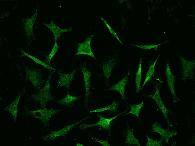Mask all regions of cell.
Masks as SVG:
<instances>
[{
  "label": "cell",
  "instance_id": "obj_1",
  "mask_svg": "<svg viewBox=\"0 0 195 146\" xmlns=\"http://www.w3.org/2000/svg\"><path fill=\"white\" fill-rule=\"evenodd\" d=\"M24 115L40 119L43 123L44 127L49 126L50 120L51 117L58 113L62 110V109L54 110L52 108L48 109L45 107L43 109L32 110H29L26 106L24 107Z\"/></svg>",
  "mask_w": 195,
  "mask_h": 146
},
{
  "label": "cell",
  "instance_id": "obj_2",
  "mask_svg": "<svg viewBox=\"0 0 195 146\" xmlns=\"http://www.w3.org/2000/svg\"><path fill=\"white\" fill-rule=\"evenodd\" d=\"M54 71H52L49 74L46 80L45 86L39 91L37 93L32 94L30 99L35 101L39 102L41 107L44 108L46 107L47 103L54 101L56 98L53 96L50 91V80L52 74Z\"/></svg>",
  "mask_w": 195,
  "mask_h": 146
},
{
  "label": "cell",
  "instance_id": "obj_3",
  "mask_svg": "<svg viewBox=\"0 0 195 146\" xmlns=\"http://www.w3.org/2000/svg\"><path fill=\"white\" fill-rule=\"evenodd\" d=\"M24 67L26 72L24 79L30 82L35 89L40 90L45 82L42 78V70L25 64H24Z\"/></svg>",
  "mask_w": 195,
  "mask_h": 146
},
{
  "label": "cell",
  "instance_id": "obj_4",
  "mask_svg": "<svg viewBox=\"0 0 195 146\" xmlns=\"http://www.w3.org/2000/svg\"><path fill=\"white\" fill-rule=\"evenodd\" d=\"M38 13V5L35 12L31 17H24L22 19V32L27 40L28 45L36 40V37L33 31V26Z\"/></svg>",
  "mask_w": 195,
  "mask_h": 146
},
{
  "label": "cell",
  "instance_id": "obj_5",
  "mask_svg": "<svg viewBox=\"0 0 195 146\" xmlns=\"http://www.w3.org/2000/svg\"><path fill=\"white\" fill-rule=\"evenodd\" d=\"M123 113L119 112L116 115L110 118H104L100 113H97V115L98 118L99 120L97 122L92 124L83 123L80 125L79 127L81 130H84L90 127L99 126L103 129L105 130L110 135L112 126V124L110 123L111 122Z\"/></svg>",
  "mask_w": 195,
  "mask_h": 146
},
{
  "label": "cell",
  "instance_id": "obj_6",
  "mask_svg": "<svg viewBox=\"0 0 195 146\" xmlns=\"http://www.w3.org/2000/svg\"><path fill=\"white\" fill-rule=\"evenodd\" d=\"M89 117V116H87L77 122L70 125H65L63 128L59 130L51 131L50 134L43 137L42 139L44 141H46L54 140L58 136H63L65 138L69 131Z\"/></svg>",
  "mask_w": 195,
  "mask_h": 146
},
{
  "label": "cell",
  "instance_id": "obj_7",
  "mask_svg": "<svg viewBox=\"0 0 195 146\" xmlns=\"http://www.w3.org/2000/svg\"><path fill=\"white\" fill-rule=\"evenodd\" d=\"M80 68L74 69L69 73L64 74L62 72V71H58L57 73L59 78L57 83L55 85L56 88L60 87L62 86L65 87L68 90L70 87L74 79L75 74L78 71Z\"/></svg>",
  "mask_w": 195,
  "mask_h": 146
},
{
  "label": "cell",
  "instance_id": "obj_8",
  "mask_svg": "<svg viewBox=\"0 0 195 146\" xmlns=\"http://www.w3.org/2000/svg\"><path fill=\"white\" fill-rule=\"evenodd\" d=\"M86 62L80 64L79 68L81 69L84 76V80L85 87V95L84 101V105L85 107L87 106L89 98L91 95V89L92 85L90 81V77L92 72L89 71L87 69Z\"/></svg>",
  "mask_w": 195,
  "mask_h": 146
},
{
  "label": "cell",
  "instance_id": "obj_9",
  "mask_svg": "<svg viewBox=\"0 0 195 146\" xmlns=\"http://www.w3.org/2000/svg\"><path fill=\"white\" fill-rule=\"evenodd\" d=\"M155 93L152 95H144L145 96L152 98L155 101L158 108L161 112L165 120L170 127L172 126V124L168 117V113L169 111L165 107L161 98L160 92L157 85H155Z\"/></svg>",
  "mask_w": 195,
  "mask_h": 146
},
{
  "label": "cell",
  "instance_id": "obj_10",
  "mask_svg": "<svg viewBox=\"0 0 195 146\" xmlns=\"http://www.w3.org/2000/svg\"><path fill=\"white\" fill-rule=\"evenodd\" d=\"M180 58L183 66V70L182 71V80L184 81L186 79L194 80L195 60L192 61H188L178 54Z\"/></svg>",
  "mask_w": 195,
  "mask_h": 146
},
{
  "label": "cell",
  "instance_id": "obj_11",
  "mask_svg": "<svg viewBox=\"0 0 195 146\" xmlns=\"http://www.w3.org/2000/svg\"><path fill=\"white\" fill-rule=\"evenodd\" d=\"M152 131L159 134L164 139L167 144H169V139L177 134L176 131L170 130L169 128L164 129L160 124L157 121L154 122L152 127Z\"/></svg>",
  "mask_w": 195,
  "mask_h": 146
},
{
  "label": "cell",
  "instance_id": "obj_12",
  "mask_svg": "<svg viewBox=\"0 0 195 146\" xmlns=\"http://www.w3.org/2000/svg\"><path fill=\"white\" fill-rule=\"evenodd\" d=\"M118 62V60L115 58H112L100 65L103 71V72L100 76L105 77V83L106 86H109V79L112 70Z\"/></svg>",
  "mask_w": 195,
  "mask_h": 146
},
{
  "label": "cell",
  "instance_id": "obj_13",
  "mask_svg": "<svg viewBox=\"0 0 195 146\" xmlns=\"http://www.w3.org/2000/svg\"><path fill=\"white\" fill-rule=\"evenodd\" d=\"M27 94L26 89L25 88L18 93L16 98L10 104L4 108L3 110L8 112L13 116L14 121H16L17 114L18 112V107L20 99L22 96Z\"/></svg>",
  "mask_w": 195,
  "mask_h": 146
},
{
  "label": "cell",
  "instance_id": "obj_14",
  "mask_svg": "<svg viewBox=\"0 0 195 146\" xmlns=\"http://www.w3.org/2000/svg\"><path fill=\"white\" fill-rule=\"evenodd\" d=\"M165 74L168 87L172 97L173 101L174 103L178 102L180 99L176 95L175 91L174 84L176 76L171 73L169 62H167L166 63Z\"/></svg>",
  "mask_w": 195,
  "mask_h": 146
},
{
  "label": "cell",
  "instance_id": "obj_15",
  "mask_svg": "<svg viewBox=\"0 0 195 146\" xmlns=\"http://www.w3.org/2000/svg\"><path fill=\"white\" fill-rule=\"evenodd\" d=\"M94 34L89 36L84 42L78 43V47L76 55L80 54H84L90 56L95 60L96 57L93 53L91 47V43Z\"/></svg>",
  "mask_w": 195,
  "mask_h": 146
},
{
  "label": "cell",
  "instance_id": "obj_16",
  "mask_svg": "<svg viewBox=\"0 0 195 146\" xmlns=\"http://www.w3.org/2000/svg\"><path fill=\"white\" fill-rule=\"evenodd\" d=\"M130 72V71L128 70L126 76L124 77L118 81L117 83L112 85L106 90L117 91L120 94L122 100L125 102L128 98L125 95V86L128 83Z\"/></svg>",
  "mask_w": 195,
  "mask_h": 146
},
{
  "label": "cell",
  "instance_id": "obj_17",
  "mask_svg": "<svg viewBox=\"0 0 195 146\" xmlns=\"http://www.w3.org/2000/svg\"><path fill=\"white\" fill-rule=\"evenodd\" d=\"M43 23L52 31L55 41H56L60 38L63 33L71 31L73 28V27H72L65 29L61 28L55 23L52 19H51V22L49 24H47L44 22Z\"/></svg>",
  "mask_w": 195,
  "mask_h": 146
},
{
  "label": "cell",
  "instance_id": "obj_18",
  "mask_svg": "<svg viewBox=\"0 0 195 146\" xmlns=\"http://www.w3.org/2000/svg\"><path fill=\"white\" fill-rule=\"evenodd\" d=\"M127 129L123 133L125 141L122 144H126L128 145L141 146L139 143V140L136 139L134 136V129L133 128L132 129H130L128 124H127Z\"/></svg>",
  "mask_w": 195,
  "mask_h": 146
},
{
  "label": "cell",
  "instance_id": "obj_19",
  "mask_svg": "<svg viewBox=\"0 0 195 146\" xmlns=\"http://www.w3.org/2000/svg\"><path fill=\"white\" fill-rule=\"evenodd\" d=\"M82 96L80 95L77 96L71 95L68 91L67 95L63 99L56 101V102L59 105L65 107H73L75 102L82 98Z\"/></svg>",
  "mask_w": 195,
  "mask_h": 146
},
{
  "label": "cell",
  "instance_id": "obj_20",
  "mask_svg": "<svg viewBox=\"0 0 195 146\" xmlns=\"http://www.w3.org/2000/svg\"><path fill=\"white\" fill-rule=\"evenodd\" d=\"M18 50L21 53V54L20 56V57H28L32 60L37 63L41 65L45 69H48L51 72H55L56 71H61L51 67L50 66L46 64L45 63L43 62L40 60L27 53L21 48H19L18 49Z\"/></svg>",
  "mask_w": 195,
  "mask_h": 146
},
{
  "label": "cell",
  "instance_id": "obj_21",
  "mask_svg": "<svg viewBox=\"0 0 195 146\" xmlns=\"http://www.w3.org/2000/svg\"><path fill=\"white\" fill-rule=\"evenodd\" d=\"M119 104L120 102L114 101L111 104L105 107L98 109L95 110L89 111V114L93 112H99L106 110H108L112 111L114 113L118 114L119 113L117 111V109Z\"/></svg>",
  "mask_w": 195,
  "mask_h": 146
},
{
  "label": "cell",
  "instance_id": "obj_22",
  "mask_svg": "<svg viewBox=\"0 0 195 146\" xmlns=\"http://www.w3.org/2000/svg\"><path fill=\"white\" fill-rule=\"evenodd\" d=\"M159 56L160 55L158 56V57L155 60L153 64L149 66L148 70L146 73V76L145 78V79L142 86L141 88H140V90H142L144 86L146 84L147 82L148 81H149L152 77L153 76L155 72V65L157 60L159 57Z\"/></svg>",
  "mask_w": 195,
  "mask_h": 146
},
{
  "label": "cell",
  "instance_id": "obj_23",
  "mask_svg": "<svg viewBox=\"0 0 195 146\" xmlns=\"http://www.w3.org/2000/svg\"><path fill=\"white\" fill-rule=\"evenodd\" d=\"M142 59L141 58L139 61V64L137 71L136 73L135 77V83L136 85V92L138 93L140 89V84L141 80V66Z\"/></svg>",
  "mask_w": 195,
  "mask_h": 146
},
{
  "label": "cell",
  "instance_id": "obj_24",
  "mask_svg": "<svg viewBox=\"0 0 195 146\" xmlns=\"http://www.w3.org/2000/svg\"><path fill=\"white\" fill-rule=\"evenodd\" d=\"M144 106L143 101H142L141 103L138 104L130 105V110L124 115L132 114L135 115L140 120L139 115L140 112L141 108L143 107Z\"/></svg>",
  "mask_w": 195,
  "mask_h": 146
},
{
  "label": "cell",
  "instance_id": "obj_25",
  "mask_svg": "<svg viewBox=\"0 0 195 146\" xmlns=\"http://www.w3.org/2000/svg\"><path fill=\"white\" fill-rule=\"evenodd\" d=\"M60 48L56 41H55L54 45L50 54L46 57L45 63L50 66V61L51 59L55 55Z\"/></svg>",
  "mask_w": 195,
  "mask_h": 146
},
{
  "label": "cell",
  "instance_id": "obj_26",
  "mask_svg": "<svg viewBox=\"0 0 195 146\" xmlns=\"http://www.w3.org/2000/svg\"><path fill=\"white\" fill-rule=\"evenodd\" d=\"M147 139V142L146 144V146H162L163 145V138L160 139L159 141L158 140H154L148 137L146 135V136Z\"/></svg>",
  "mask_w": 195,
  "mask_h": 146
},
{
  "label": "cell",
  "instance_id": "obj_27",
  "mask_svg": "<svg viewBox=\"0 0 195 146\" xmlns=\"http://www.w3.org/2000/svg\"><path fill=\"white\" fill-rule=\"evenodd\" d=\"M168 40L166 41L160 43L156 45H131L134 46L136 47L139 48H141L143 50H150L152 49H154L156 50H157V48L160 45L163 44L168 42Z\"/></svg>",
  "mask_w": 195,
  "mask_h": 146
},
{
  "label": "cell",
  "instance_id": "obj_28",
  "mask_svg": "<svg viewBox=\"0 0 195 146\" xmlns=\"http://www.w3.org/2000/svg\"><path fill=\"white\" fill-rule=\"evenodd\" d=\"M100 19L102 20L104 22V23L105 24L107 28L109 30L110 33L112 34V35L115 37L117 39L119 42L122 44V41L120 40L118 35L114 31V30L112 29V28L108 24L107 22L106 21L105 19L101 17Z\"/></svg>",
  "mask_w": 195,
  "mask_h": 146
},
{
  "label": "cell",
  "instance_id": "obj_29",
  "mask_svg": "<svg viewBox=\"0 0 195 146\" xmlns=\"http://www.w3.org/2000/svg\"><path fill=\"white\" fill-rule=\"evenodd\" d=\"M92 139L95 142H97L101 144L103 146H110V144L109 143L108 140H106L105 141H103L102 140L98 139L95 137L92 136L91 134H90Z\"/></svg>",
  "mask_w": 195,
  "mask_h": 146
},
{
  "label": "cell",
  "instance_id": "obj_30",
  "mask_svg": "<svg viewBox=\"0 0 195 146\" xmlns=\"http://www.w3.org/2000/svg\"><path fill=\"white\" fill-rule=\"evenodd\" d=\"M76 146H83V145L79 142H77L76 144Z\"/></svg>",
  "mask_w": 195,
  "mask_h": 146
}]
</instances>
